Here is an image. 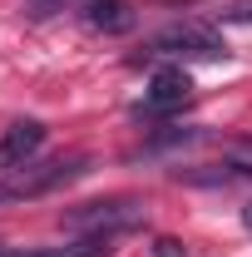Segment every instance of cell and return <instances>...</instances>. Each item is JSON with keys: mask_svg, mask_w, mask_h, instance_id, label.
<instances>
[{"mask_svg": "<svg viewBox=\"0 0 252 257\" xmlns=\"http://www.w3.org/2000/svg\"><path fill=\"white\" fill-rule=\"evenodd\" d=\"M242 227H247V232H252V203H247V208H242Z\"/></svg>", "mask_w": 252, "mask_h": 257, "instance_id": "12", "label": "cell"}, {"mask_svg": "<svg viewBox=\"0 0 252 257\" xmlns=\"http://www.w3.org/2000/svg\"><path fill=\"white\" fill-rule=\"evenodd\" d=\"M84 15H89V25L104 30V35H124V30H134V20H139L129 0H89Z\"/></svg>", "mask_w": 252, "mask_h": 257, "instance_id": "6", "label": "cell"}, {"mask_svg": "<svg viewBox=\"0 0 252 257\" xmlns=\"http://www.w3.org/2000/svg\"><path fill=\"white\" fill-rule=\"evenodd\" d=\"M60 5H89V0H35V15H50V10H60Z\"/></svg>", "mask_w": 252, "mask_h": 257, "instance_id": "11", "label": "cell"}, {"mask_svg": "<svg viewBox=\"0 0 252 257\" xmlns=\"http://www.w3.org/2000/svg\"><path fill=\"white\" fill-rule=\"evenodd\" d=\"M227 25H252V0H232V10H222Z\"/></svg>", "mask_w": 252, "mask_h": 257, "instance_id": "9", "label": "cell"}, {"mask_svg": "<svg viewBox=\"0 0 252 257\" xmlns=\"http://www.w3.org/2000/svg\"><path fill=\"white\" fill-rule=\"evenodd\" d=\"M84 173H89V159L84 154H60V159H45V163H25V168L5 173L0 198H40V193L64 188V183H74Z\"/></svg>", "mask_w": 252, "mask_h": 257, "instance_id": "2", "label": "cell"}, {"mask_svg": "<svg viewBox=\"0 0 252 257\" xmlns=\"http://www.w3.org/2000/svg\"><path fill=\"white\" fill-rule=\"evenodd\" d=\"M227 173L232 178H252V139H232L227 144Z\"/></svg>", "mask_w": 252, "mask_h": 257, "instance_id": "7", "label": "cell"}, {"mask_svg": "<svg viewBox=\"0 0 252 257\" xmlns=\"http://www.w3.org/2000/svg\"><path fill=\"white\" fill-rule=\"evenodd\" d=\"M193 99V79L178 69V64H168V69H158L154 79H149V94H144V104H139V119L149 114H173V109H183Z\"/></svg>", "mask_w": 252, "mask_h": 257, "instance_id": "4", "label": "cell"}, {"mask_svg": "<svg viewBox=\"0 0 252 257\" xmlns=\"http://www.w3.org/2000/svg\"><path fill=\"white\" fill-rule=\"evenodd\" d=\"M149 55H178V60H227L232 50L222 45L208 25H168L163 35H154Z\"/></svg>", "mask_w": 252, "mask_h": 257, "instance_id": "3", "label": "cell"}, {"mask_svg": "<svg viewBox=\"0 0 252 257\" xmlns=\"http://www.w3.org/2000/svg\"><path fill=\"white\" fill-rule=\"evenodd\" d=\"M40 149H45V124L40 119H15L0 134V178L15 173V168H25Z\"/></svg>", "mask_w": 252, "mask_h": 257, "instance_id": "5", "label": "cell"}, {"mask_svg": "<svg viewBox=\"0 0 252 257\" xmlns=\"http://www.w3.org/2000/svg\"><path fill=\"white\" fill-rule=\"evenodd\" d=\"M154 257H188V247H183L178 237H158V242H154Z\"/></svg>", "mask_w": 252, "mask_h": 257, "instance_id": "10", "label": "cell"}, {"mask_svg": "<svg viewBox=\"0 0 252 257\" xmlns=\"http://www.w3.org/2000/svg\"><path fill=\"white\" fill-rule=\"evenodd\" d=\"M149 218V208L139 198H99V203H79L69 208L60 223L64 232H79V237H114V232H129Z\"/></svg>", "mask_w": 252, "mask_h": 257, "instance_id": "1", "label": "cell"}, {"mask_svg": "<svg viewBox=\"0 0 252 257\" xmlns=\"http://www.w3.org/2000/svg\"><path fill=\"white\" fill-rule=\"evenodd\" d=\"M193 139H198V128H158L149 149H173V144H193Z\"/></svg>", "mask_w": 252, "mask_h": 257, "instance_id": "8", "label": "cell"}]
</instances>
